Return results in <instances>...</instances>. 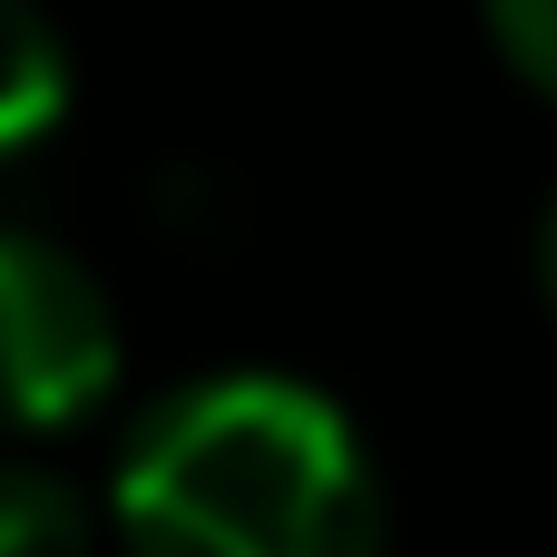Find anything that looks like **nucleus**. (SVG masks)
<instances>
[{
  "instance_id": "f257e3e1",
  "label": "nucleus",
  "mask_w": 557,
  "mask_h": 557,
  "mask_svg": "<svg viewBox=\"0 0 557 557\" xmlns=\"http://www.w3.org/2000/svg\"><path fill=\"white\" fill-rule=\"evenodd\" d=\"M127 557H382V470L343 401L284 372L157 392L108 470Z\"/></svg>"
},
{
  "instance_id": "f03ea898",
  "label": "nucleus",
  "mask_w": 557,
  "mask_h": 557,
  "mask_svg": "<svg viewBox=\"0 0 557 557\" xmlns=\"http://www.w3.org/2000/svg\"><path fill=\"white\" fill-rule=\"evenodd\" d=\"M117 392V304L108 284L29 235L0 225V431H69Z\"/></svg>"
},
{
  "instance_id": "7ed1b4c3",
  "label": "nucleus",
  "mask_w": 557,
  "mask_h": 557,
  "mask_svg": "<svg viewBox=\"0 0 557 557\" xmlns=\"http://www.w3.org/2000/svg\"><path fill=\"white\" fill-rule=\"evenodd\" d=\"M69 117V39L39 0H0V157L39 147Z\"/></svg>"
},
{
  "instance_id": "20e7f679",
  "label": "nucleus",
  "mask_w": 557,
  "mask_h": 557,
  "mask_svg": "<svg viewBox=\"0 0 557 557\" xmlns=\"http://www.w3.org/2000/svg\"><path fill=\"white\" fill-rule=\"evenodd\" d=\"M0 557H98V509L39 460H0Z\"/></svg>"
},
{
  "instance_id": "39448f33",
  "label": "nucleus",
  "mask_w": 557,
  "mask_h": 557,
  "mask_svg": "<svg viewBox=\"0 0 557 557\" xmlns=\"http://www.w3.org/2000/svg\"><path fill=\"white\" fill-rule=\"evenodd\" d=\"M480 20H490V39H499V59L557 98V0H480Z\"/></svg>"
},
{
  "instance_id": "423d86ee",
  "label": "nucleus",
  "mask_w": 557,
  "mask_h": 557,
  "mask_svg": "<svg viewBox=\"0 0 557 557\" xmlns=\"http://www.w3.org/2000/svg\"><path fill=\"white\" fill-rule=\"evenodd\" d=\"M539 294H548V313H557V196H548V215H539Z\"/></svg>"
}]
</instances>
